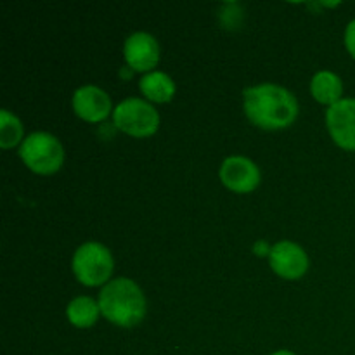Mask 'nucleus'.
Returning a JSON list of instances; mask_svg holds the SVG:
<instances>
[{"label":"nucleus","instance_id":"obj_1","mask_svg":"<svg viewBox=\"0 0 355 355\" xmlns=\"http://www.w3.org/2000/svg\"><path fill=\"white\" fill-rule=\"evenodd\" d=\"M245 114L255 127L263 130H281L298 116V103L288 89L274 83L248 87L243 92Z\"/></svg>","mask_w":355,"mask_h":355},{"label":"nucleus","instance_id":"obj_2","mask_svg":"<svg viewBox=\"0 0 355 355\" xmlns=\"http://www.w3.org/2000/svg\"><path fill=\"white\" fill-rule=\"evenodd\" d=\"M101 314L114 326L132 328L146 315V297L128 277L110 281L99 293Z\"/></svg>","mask_w":355,"mask_h":355},{"label":"nucleus","instance_id":"obj_3","mask_svg":"<svg viewBox=\"0 0 355 355\" xmlns=\"http://www.w3.org/2000/svg\"><path fill=\"white\" fill-rule=\"evenodd\" d=\"M19 156L31 172L38 175H52L62 166L64 149L55 135L33 132L21 142Z\"/></svg>","mask_w":355,"mask_h":355},{"label":"nucleus","instance_id":"obj_4","mask_svg":"<svg viewBox=\"0 0 355 355\" xmlns=\"http://www.w3.org/2000/svg\"><path fill=\"white\" fill-rule=\"evenodd\" d=\"M73 272L85 286H101L110 283L113 274V257L104 245L96 241L83 243L73 255Z\"/></svg>","mask_w":355,"mask_h":355},{"label":"nucleus","instance_id":"obj_5","mask_svg":"<svg viewBox=\"0 0 355 355\" xmlns=\"http://www.w3.org/2000/svg\"><path fill=\"white\" fill-rule=\"evenodd\" d=\"M113 123L127 135L144 139L156 134L159 127V114L148 101L128 97L114 107Z\"/></svg>","mask_w":355,"mask_h":355},{"label":"nucleus","instance_id":"obj_6","mask_svg":"<svg viewBox=\"0 0 355 355\" xmlns=\"http://www.w3.org/2000/svg\"><path fill=\"white\" fill-rule=\"evenodd\" d=\"M326 125L336 146L355 151V99L345 97L326 111Z\"/></svg>","mask_w":355,"mask_h":355},{"label":"nucleus","instance_id":"obj_7","mask_svg":"<svg viewBox=\"0 0 355 355\" xmlns=\"http://www.w3.org/2000/svg\"><path fill=\"white\" fill-rule=\"evenodd\" d=\"M222 184L238 194H248L260 184V170L252 159L245 156H229L220 166Z\"/></svg>","mask_w":355,"mask_h":355},{"label":"nucleus","instance_id":"obj_8","mask_svg":"<svg viewBox=\"0 0 355 355\" xmlns=\"http://www.w3.org/2000/svg\"><path fill=\"white\" fill-rule=\"evenodd\" d=\"M270 267L279 277L288 281L300 279L309 270V257L300 245L281 241L272 246L269 255Z\"/></svg>","mask_w":355,"mask_h":355},{"label":"nucleus","instance_id":"obj_9","mask_svg":"<svg viewBox=\"0 0 355 355\" xmlns=\"http://www.w3.org/2000/svg\"><path fill=\"white\" fill-rule=\"evenodd\" d=\"M125 62L130 66L132 71L151 73L159 62V45L153 35L146 31L132 33L123 45Z\"/></svg>","mask_w":355,"mask_h":355},{"label":"nucleus","instance_id":"obj_10","mask_svg":"<svg viewBox=\"0 0 355 355\" xmlns=\"http://www.w3.org/2000/svg\"><path fill=\"white\" fill-rule=\"evenodd\" d=\"M73 111L82 120L97 123V121L106 120L114 110L107 92L96 85H83L73 94Z\"/></svg>","mask_w":355,"mask_h":355},{"label":"nucleus","instance_id":"obj_11","mask_svg":"<svg viewBox=\"0 0 355 355\" xmlns=\"http://www.w3.org/2000/svg\"><path fill=\"white\" fill-rule=\"evenodd\" d=\"M311 92L318 103L333 106L343 96V82L336 73L333 71H319L315 73L311 82Z\"/></svg>","mask_w":355,"mask_h":355},{"label":"nucleus","instance_id":"obj_12","mask_svg":"<svg viewBox=\"0 0 355 355\" xmlns=\"http://www.w3.org/2000/svg\"><path fill=\"white\" fill-rule=\"evenodd\" d=\"M139 89L153 103H168L175 96V83L163 71H151L142 76Z\"/></svg>","mask_w":355,"mask_h":355},{"label":"nucleus","instance_id":"obj_13","mask_svg":"<svg viewBox=\"0 0 355 355\" xmlns=\"http://www.w3.org/2000/svg\"><path fill=\"white\" fill-rule=\"evenodd\" d=\"M101 314L99 302L90 297H76L66 307V318L75 328H90Z\"/></svg>","mask_w":355,"mask_h":355},{"label":"nucleus","instance_id":"obj_14","mask_svg":"<svg viewBox=\"0 0 355 355\" xmlns=\"http://www.w3.org/2000/svg\"><path fill=\"white\" fill-rule=\"evenodd\" d=\"M21 139H23V125H21L19 118L14 116L7 110L0 111V146L2 149L14 148L19 144Z\"/></svg>","mask_w":355,"mask_h":355},{"label":"nucleus","instance_id":"obj_15","mask_svg":"<svg viewBox=\"0 0 355 355\" xmlns=\"http://www.w3.org/2000/svg\"><path fill=\"white\" fill-rule=\"evenodd\" d=\"M345 47L350 52V55L355 59V19L350 21L345 30Z\"/></svg>","mask_w":355,"mask_h":355},{"label":"nucleus","instance_id":"obj_16","mask_svg":"<svg viewBox=\"0 0 355 355\" xmlns=\"http://www.w3.org/2000/svg\"><path fill=\"white\" fill-rule=\"evenodd\" d=\"M270 250L272 248L269 246V243L262 241V239H260V241H257L255 246H253V252H255V255H259V257L270 255Z\"/></svg>","mask_w":355,"mask_h":355},{"label":"nucleus","instance_id":"obj_17","mask_svg":"<svg viewBox=\"0 0 355 355\" xmlns=\"http://www.w3.org/2000/svg\"><path fill=\"white\" fill-rule=\"evenodd\" d=\"M270 355H297V354H293L291 350H277V352H274Z\"/></svg>","mask_w":355,"mask_h":355}]
</instances>
